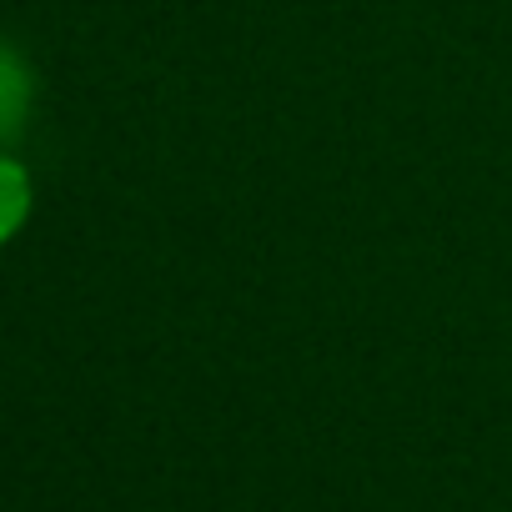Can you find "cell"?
I'll use <instances>...</instances> for the list:
<instances>
[{"label": "cell", "mask_w": 512, "mask_h": 512, "mask_svg": "<svg viewBox=\"0 0 512 512\" xmlns=\"http://www.w3.org/2000/svg\"><path fill=\"white\" fill-rule=\"evenodd\" d=\"M26 106H31V76L6 46H0V141L21 131Z\"/></svg>", "instance_id": "1"}, {"label": "cell", "mask_w": 512, "mask_h": 512, "mask_svg": "<svg viewBox=\"0 0 512 512\" xmlns=\"http://www.w3.org/2000/svg\"><path fill=\"white\" fill-rule=\"evenodd\" d=\"M26 206H31V181L16 161H0V241H6L21 221H26Z\"/></svg>", "instance_id": "2"}]
</instances>
